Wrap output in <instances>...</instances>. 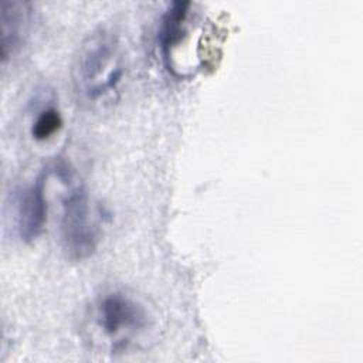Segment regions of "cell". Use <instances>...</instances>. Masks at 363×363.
<instances>
[{
    "label": "cell",
    "mask_w": 363,
    "mask_h": 363,
    "mask_svg": "<svg viewBox=\"0 0 363 363\" xmlns=\"http://www.w3.org/2000/svg\"><path fill=\"white\" fill-rule=\"evenodd\" d=\"M123 75L118 38L106 28H98L82 41L72 68L77 94L86 102H96L116 89Z\"/></svg>",
    "instance_id": "1"
},
{
    "label": "cell",
    "mask_w": 363,
    "mask_h": 363,
    "mask_svg": "<svg viewBox=\"0 0 363 363\" xmlns=\"http://www.w3.org/2000/svg\"><path fill=\"white\" fill-rule=\"evenodd\" d=\"M54 170L67 186L61 216L62 247L72 259L88 258L96 248L99 231L86 191L67 164H57Z\"/></svg>",
    "instance_id": "2"
},
{
    "label": "cell",
    "mask_w": 363,
    "mask_h": 363,
    "mask_svg": "<svg viewBox=\"0 0 363 363\" xmlns=\"http://www.w3.org/2000/svg\"><path fill=\"white\" fill-rule=\"evenodd\" d=\"M92 316L99 336L112 352L128 349L149 328L145 306L122 292L104 295L96 302Z\"/></svg>",
    "instance_id": "3"
},
{
    "label": "cell",
    "mask_w": 363,
    "mask_h": 363,
    "mask_svg": "<svg viewBox=\"0 0 363 363\" xmlns=\"http://www.w3.org/2000/svg\"><path fill=\"white\" fill-rule=\"evenodd\" d=\"M50 170L41 172L35 180L18 193L16 203V227L23 241L35 240L47 220L45 182Z\"/></svg>",
    "instance_id": "4"
},
{
    "label": "cell",
    "mask_w": 363,
    "mask_h": 363,
    "mask_svg": "<svg viewBox=\"0 0 363 363\" xmlns=\"http://www.w3.org/2000/svg\"><path fill=\"white\" fill-rule=\"evenodd\" d=\"M30 17V4L18 0L1 1V60L6 62L20 47Z\"/></svg>",
    "instance_id": "5"
},
{
    "label": "cell",
    "mask_w": 363,
    "mask_h": 363,
    "mask_svg": "<svg viewBox=\"0 0 363 363\" xmlns=\"http://www.w3.org/2000/svg\"><path fill=\"white\" fill-rule=\"evenodd\" d=\"M62 126V118L55 106L43 108L31 123V135L35 140H47Z\"/></svg>",
    "instance_id": "6"
}]
</instances>
